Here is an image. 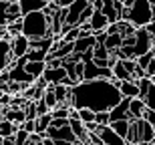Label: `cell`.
Returning a JSON list of instances; mask_svg holds the SVG:
<instances>
[{
  "mask_svg": "<svg viewBox=\"0 0 155 145\" xmlns=\"http://www.w3.org/2000/svg\"><path fill=\"white\" fill-rule=\"evenodd\" d=\"M28 51H30V38L28 36L18 35L10 41V52H12V61H14V63H16L18 58L26 57Z\"/></svg>",
  "mask_w": 155,
  "mask_h": 145,
  "instance_id": "277c9868",
  "label": "cell"
},
{
  "mask_svg": "<svg viewBox=\"0 0 155 145\" xmlns=\"http://www.w3.org/2000/svg\"><path fill=\"white\" fill-rule=\"evenodd\" d=\"M22 22H24L22 35L28 36L30 41H36V38H46V36H54L51 32V28H52V18L46 16L42 10L30 12V14L22 16Z\"/></svg>",
  "mask_w": 155,
  "mask_h": 145,
  "instance_id": "7a4b0ae2",
  "label": "cell"
},
{
  "mask_svg": "<svg viewBox=\"0 0 155 145\" xmlns=\"http://www.w3.org/2000/svg\"><path fill=\"white\" fill-rule=\"evenodd\" d=\"M95 123H97V125H101V127L111 125V111H99L97 117H95Z\"/></svg>",
  "mask_w": 155,
  "mask_h": 145,
  "instance_id": "603a6c76",
  "label": "cell"
},
{
  "mask_svg": "<svg viewBox=\"0 0 155 145\" xmlns=\"http://www.w3.org/2000/svg\"><path fill=\"white\" fill-rule=\"evenodd\" d=\"M51 123H52V115H51V113L36 117V133L45 135L46 131H48V127H51Z\"/></svg>",
  "mask_w": 155,
  "mask_h": 145,
  "instance_id": "e0dca14e",
  "label": "cell"
},
{
  "mask_svg": "<svg viewBox=\"0 0 155 145\" xmlns=\"http://www.w3.org/2000/svg\"><path fill=\"white\" fill-rule=\"evenodd\" d=\"M54 2H57V4L61 6V8H69V6L73 4V2H75V0H54Z\"/></svg>",
  "mask_w": 155,
  "mask_h": 145,
  "instance_id": "f546056e",
  "label": "cell"
},
{
  "mask_svg": "<svg viewBox=\"0 0 155 145\" xmlns=\"http://www.w3.org/2000/svg\"><path fill=\"white\" fill-rule=\"evenodd\" d=\"M40 145H57V139H52V137L45 135V139H42V143H40Z\"/></svg>",
  "mask_w": 155,
  "mask_h": 145,
  "instance_id": "4dcf8cb0",
  "label": "cell"
},
{
  "mask_svg": "<svg viewBox=\"0 0 155 145\" xmlns=\"http://www.w3.org/2000/svg\"><path fill=\"white\" fill-rule=\"evenodd\" d=\"M153 58H155V54H153V52H147V54H143V57H139L137 58V64H139V67H141V69H147V67H149V63H151V61H153Z\"/></svg>",
  "mask_w": 155,
  "mask_h": 145,
  "instance_id": "d4e9b609",
  "label": "cell"
},
{
  "mask_svg": "<svg viewBox=\"0 0 155 145\" xmlns=\"http://www.w3.org/2000/svg\"><path fill=\"white\" fill-rule=\"evenodd\" d=\"M20 127H22L26 133H36V119H26Z\"/></svg>",
  "mask_w": 155,
  "mask_h": 145,
  "instance_id": "4316f807",
  "label": "cell"
},
{
  "mask_svg": "<svg viewBox=\"0 0 155 145\" xmlns=\"http://www.w3.org/2000/svg\"><path fill=\"white\" fill-rule=\"evenodd\" d=\"M46 135L52 137V139H57V141H69V143H77L79 141V137L71 129V125H64V127H48Z\"/></svg>",
  "mask_w": 155,
  "mask_h": 145,
  "instance_id": "5b68a950",
  "label": "cell"
},
{
  "mask_svg": "<svg viewBox=\"0 0 155 145\" xmlns=\"http://www.w3.org/2000/svg\"><path fill=\"white\" fill-rule=\"evenodd\" d=\"M109 26H111L109 16H107L103 10H95V14H93V18H91L93 32H95V35H97V32H103V30H107Z\"/></svg>",
  "mask_w": 155,
  "mask_h": 145,
  "instance_id": "52a82bcc",
  "label": "cell"
},
{
  "mask_svg": "<svg viewBox=\"0 0 155 145\" xmlns=\"http://www.w3.org/2000/svg\"><path fill=\"white\" fill-rule=\"evenodd\" d=\"M46 57H48V52L42 51V48H30L28 54H26L28 61H46Z\"/></svg>",
  "mask_w": 155,
  "mask_h": 145,
  "instance_id": "ffe728a7",
  "label": "cell"
},
{
  "mask_svg": "<svg viewBox=\"0 0 155 145\" xmlns=\"http://www.w3.org/2000/svg\"><path fill=\"white\" fill-rule=\"evenodd\" d=\"M95 117H97V113H95L93 109H87V107L79 109V119L83 123H93V121H95Z\"/></svg>",
  "mask_w": 155,
  "mask_h": 145,
  "instance_id": "44dd1931",
  "label": "cell"
},
{
  "mask_svg": "<svg viewBox=\"0 0 155 145\" xmlns=\"http://www.w3.org/2000/svg\"><path fill=\"white\" fill-rule=\"evenodd\" d=\"M0 145H4V137H0Z\"/></svg>",
  "mask_w": 155,
  "mask_h": 145,
  "instance_id": "e575fe53",
  "label": "cell"
},
{
  "mask_svg": "<svg viewBox=\"0 0 155 145\" xmlns=\"http://www.w3.org/2000/svg\"><path fill=\"white\" fill-rule=\"evenodd\" d=\"M8 32H10V36H18V35H22V28H24V22H22V18H18V20H14V22H10L8 26Z\"/></svg>",
  "mask_w": 155,
  "mask_h": 145,
  "instance_id": "7402d4cb",
  "label": "cell"
},
{
  "mask_svg": "<svg viewBox=\"0 0 155 145\" xmlns=\"http://www.w3.org/2000/svg\"><path fill=\"white\" fill-rule=\"evenodd\" d=\"M143 119H147V121H149L151 125H153V127H155V111L147 109V111H145V115H143Z\"/></svg>",
  "mask_w": 155,
  "mask_h": 145,
  "instance_id": "83f0119b",
  "label": "cell"
},
{
  "mask_svg": "<svg viewBox=\"0 0 155 145\" xmlns=\"http://www.w3.org/2000/svg\"><path fill=\"white\" fill-rule=\"evenodd\" d=\"M18 125L16 123H12V121H8V119H2L0 121V137H12V135H16L18 133Z\"/></svg>",
  "mask_w": 155,
  "mask_h": 145,
  "instance_id": "5bb4252c",
  "label": "cell"
},
{
  "mask_svg": "<svg viewBox=\"0 0 155 145\" xmlns=\"http://www.w3.org/2000/svg\"><path fill=\"white\" fill-rule=\"evenodd\" d=\"M42 99H45V103L51 107V111L57 109V107H58V99H57V95H54V85H48V87H46L45 97H42Z\"/></svg>",
  "mask_w": 155,
  "mask_h": 145,
  "instance_id": "d6986e66",
  "label": "cell"
},
{
  "mask_svg": "<svg viewBox=\"0 0 155 145\" xmlns=\"http://www.w3.org/2000/svg\"><path fill=\"white\" fill-rule=\"evenodd\" d=\"M105 47L111 51V54H113V52H117L121 47H123V35H121V32H117V35H107Z\"/></svg>",
  "mask_w": 155,
  "mask_h": 145,
  "instance_id": "9a60e30c",
  "label": "cell"
},
{
  "mask_svg": "<svg viewBox=\"0 0 155 145\" xmlns=\"http://www.w3.org/2000/svg\"><path fill=\"white\" fill-rule=\"evenodd\" d=\"M46 2H54V0H46Z\"/></svg>",
  "mask_w": 155,
  "mask_h": 145,
  "instance_id": "f35d334b",
  "label": "cell"
},
{
  "mask_svg": "<svg viewBox=\"0 0 155 145\" xmlns=\"http://www.w3.org/2000/svg\"><path fill=\"white\" fill-rule=\"evenodd\" d=\"M87 2H89V4H95V2H97V0H87Z\"/></svg>",
  "mask_w": 155,
  "mask_h": 145,
  "instance_id": "836d02e7",
  "label": "cell"
},
{
  "mask_svg": "<svg viewBox=\"0 0 155 145\" xmlns=\"http://www.w3.org/2000/svg\"><path fill=\"white\" fill-rule=\"evenodd\" d=\"M137 121H139V129H141V141L143 143H153L155 141V127L147 119H137Z\"/></svg>",
  "mask_w": 155,
  "mask_h": 145,
  "instance_id": "7c38bea8",
  "label": "cell"
},
{
  "mask_svg": "<svg viewBox=\"0 0 155 145\" xmlns=\"http://www.w3.org/2000/svg\"><path fill=\"white\" fill-rule=\"evenodd\" d=\"M89 2L87 0H75L73 4L69 6V16H67V24H73V26H79V20H81V14L89 8Z\"/></svg>",
  "mask_w": 155,
  "mask_h": 145,
  "instance_id": "8992f818",
  "label": "cell"
},
{
  "mask_svg": "<svg viewBox=\"0 0 155 145\" xmlns=\"http://www.w3.org/2000/svg\"><path fill=\"white\" fill-rule=\"evenodd\" d=\"M117 2H125V0H117Z\"/></svg>",
  "mask_w": 155,
  "mask_h": 145,
  "instance_id": "74e56055",
  "label": "cell"
},
{
  "mask_svg": "<svg viewBox=\"0 0 155 145\" xmlns=\"http://www.w3.org/2000/svg\"><path fill=\"white\" fill-rule=\"evenodd\" d=\"M119 91H121V95H123L125 99H135V97H139V95H141L137 81H121Z\"/></svg>",
  "mask_w": 155,
  "mask_h": 145,
  "instance_id": "9c48e42d",
  "label": "cell"
},
{
  "mask_svg": "<svg viewBox=\"0 0 155 145\" xmlns=\"http://www.w3.org/2000/svg\"><path fill=\"white\" fill-rule=\"evenodd\" d=\"M2 109H4V107H2ZM0 109V121H2V119H4V111Z\"/></svg>",
  "mask_w": 155,
  "mask_h": 145,
  "instance_id": "d6a6232c",
  "label": "cell"
},
{
  "mask_svg": "<svg viewBox=\"0 0 155 145\" xmlns=\"http://www.w3.org/2000/svg\"><path fill=\"white\" fill-rule=\"evenodd\" d=\"M24 111H26V117H28V119H36V117H38V107H36V101L28 99V101H26V105H24Z\"/></svg>",
  "mask_w": 155,
  "mask_h": 145,
  "instance_id": "cb8c5ba5",
  "label": "cell"
},
{
  "mask_svg": "<svg viewBox=\"0 0 155 145\" xmlns=\"http://www.w3.org/2000/svg\"><path fill=\"white\" fill-rule=\"evenodd\" d=\"M129 111H131V115H133V121L135 119H143L145 111H147V105H145V101L141 97H135V99H131Z\"/></svg>",
  "mask_w": 155,
  "mask_h": 145,
  "instance_id": "4fadbf2b",
  "label": "cell"
},
{
  "mask_svg": "<svg viewBox=\"0 0 155 145\" xmlns=\"http://www.w3.org/2000/svg\"><path fill=\"white\" fill-rule=\"evenodd\" d=\"M99 42H97V36L91 35V36H81L79 41H75V52L77 54H85L87 51L95 48Z\"/></svg>",
  "mask_w": 155,
  "mask_h": 145,
  "instance_id": "ba28073f",
  "label": "cell"
},
{
  "mask_svg": "<svg viewBox=\"0 0 155 145\" xmlns=\"http://www.w3.org/2000/svg\"><path fill=\"white\" fill-rule=\"evenodd\" d=\"M123 20L131 22L135 28H143L153 22V4L149 0H137L133 8H127Z\"/></svg>",
  "mask_w": 155,
  "mask_h": 145,
  "instance_id": "3957f363",
  "label": "cell"
},
{
  "mask_svg": "<svg viewBox=\"0 0 155 145\" xmlns=\"http://www.w3.org/2000/svg\"><path fill=\"white\" fill-rule=\"evenodd\" d=\"M123 101L119 87L105 79H95V81H83L73 87V107L77 109H93L99 111H113L117 105Z\"/></svg>",
  "mask_w": 155,
  "mask_h": 145,
  "instance_id": "6da1fadb",
  "label": "cell"
},
{
  "mask_svg": "<svg viewBox=\"0 0 155 145\" xmlns=\"http://www.w3.org/2000/svg\"><path fill=\"white\" fill-rule=\"evenodd\" d=\"M18 4H20V8H22V14L26 16V14H30V12L45 10L48 2H46V0H20Z\"/></svg>",
  "mask_w": 155,
  "mask_h": 145,
  "instance_id": "8fae6325",
  "label": "cell"
},
{
  "mask_svg": "<svg viewBox=\"0 0 155 145\" xmlns=\"http://www.w3.org/2000/svg\"><path fill=\"white\" fill-rule=\"evenodd\" d=\"M149 2H151V4H153V6H155V0H149Z\"/></svg>",
  "mask_w": 155,
  "mask_h": 145,
  "instance_id": "d590c367",
  "label": "cell"
},
{
  "mask_svg": "<svg viewBox=\"0 0 155 145\" xmlns=\"http://www.w3.org/2000/svg\"><path fill=\"white\" fill-rule=\"evenodd\" d=\"M0 2H10V0H0Z\"/></svg>",
  "mask_w": 155,
  "mask_h": 145,
  "instance_id": "8d00e7d4",
  "label": "cell"
},
{
  "mask_svg": "<svg viewBox=\"0 0 155 145\" xmlns=\"http://www.w3.org/2000/svg\"><path fill=\"white\" fill-rule=\"evenodd\" d=\"M111 127H113V131H115L117 135H121V137L125 139L127 133H129V129H131V121H127V119H121V121H113V123H111Z\"/></svg>",
  "mask_w": 155,
  "mask_h": 145,
  "instance_id": "ac0fdd59",
  "label": "cell"
},
{
  "mask_svg": "<svg viewBox=\"0 0 155 145\" xmlns=\"http://www.w3.org/2000/svg\"><path fill=\"white\" fill-rule=\"evenodd\" d=\"M145 28L149 30V35H151V38H153V44H155V22H151V24H147Z\"/></svg>",
  "mask_w": 155,
  "mask_h": 145,
  "instance_id": "1f68e13d",
  "label": "cell"
},
{
  "mask_svg": "<svg viewBox=\"0 0 155 145\" xmlns=\"http://www.w3.org/2000/svg\"><path fill=\"white\" fill-rule=\"evenodd\" d=\"M4 119H8V121H12V123H16L18 127L22 125L28 117H26V111L24 109H12V107H4Z\"/></svg>",
  "mask_w": 155,
  "mask_h": 145,
  "instance_id": "30bf717a",
  "label": "cell"
},
{
  "mask_svg": "<svg viewBox=\"0 0 155 145\" xmlns=\"http://www.w3.org/2000/svg\"><path fill=\"white\" fill-rule=\"evenodd\" d=\"M113 75H115V79H119V81H133V75L127 71L125 63L119 58V63L113 67Z\"/></svg>",
  "mask_w": 155,
  "mask_h": 145,
  "instance_id": "2e32d148",
  "label": "cell"
},
{
  "mask_svg": "<svg viewBox=\"0 0 155 145\" xmlns=\"http://www.w3.org/2000/svg\"><path fill=\"white\" fill-rule=\"evenodd\" d=\"M145 101V105H147V109H151V111H155V85L151 87V91L147 93V97L143 99Z\"/></svg>",
  "mask_w": 155,
  "mask_h": 145,
  "instance_id": "484cf974",
  "label": "cell"
},
{
  "mask_svg": "<svg viewBox=\"0 0 155 145\" xmlns=\"http://www.w3.org/2000/svg\"><path fill=\"white\" fill-rule=\"evenodd\" d=\"M145 75H147V77H151V79L155 77V58H153V61L149 63V67L145 69Z\"/></svg>",
  "mask_w": 155,
  "mask_h": 145,
  "instance_id": "f1b7e54d",
  "label": "cell"
}]
</instances>
